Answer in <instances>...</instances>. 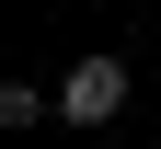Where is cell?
Here are the masks:
<instances>
[{"label":"cell","instance_id":"cell-1","mask_svg":"<svg viewBox=\"0 0 161 149\" xmlns=\"http://www.w3.org/2000/svg\"><path fill=\"white\" fill-rule=\"evenodd\" d=\"M58 115L69 126H115L127 115V57H80V69L58 80Z\"/></svg>","mask_w":161,"mask_h":149}]
</instances>
